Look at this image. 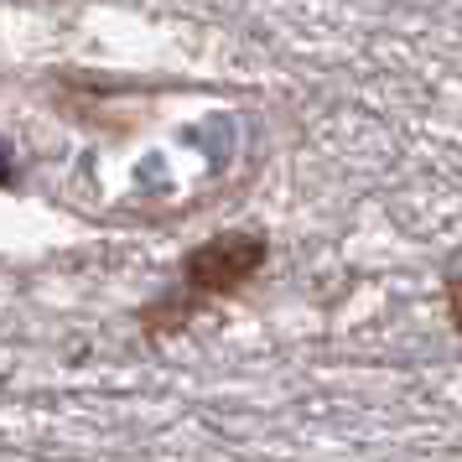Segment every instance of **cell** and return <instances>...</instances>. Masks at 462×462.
Masks as SVG:
<instances>
[{
    "mask_svg": "<svg viewBox=\"0 0 462 462\" xmlns=\"http://www.w3.org/2000/svg\"><path fill=\"white\" fill-rule=\"evenodd\" d=\"M271 260V239L260 229H224L192 245L177 265V291H188L198 307L213 296H239Z\"/></svg>",
    "mask_w": 462,
    "mask_h": 462,
    "instance_id": "obj_1",
    "label": "cell"
},
{
    "mask_svg": "<svg viewBox=\"0 0 462 462\" xmlns=\"http://www.w3.org/2000/svg\"><path fill=\"white\" fill-rule=\"evenodd\" d=\"M447 317H452V328L462 333V271L447 281Z\"/></svg>",
    "mask_w": 462,
    "mask_h": 462,
    "instance_id": "obj_2",
    "label": "cell"
}]
</instances>
